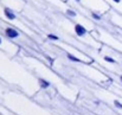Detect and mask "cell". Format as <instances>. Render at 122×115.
Segmentation results:
<instances>
[{
    "mask_svg": "<svg viewBox=\"0 0 122 115\" xmlns=\"http://www.w3.org/2000/svg\"><path fill=\"white\" fill-rule=\"evenodd\" d=\"M5 35L11 39L19 38V36H20L19 32H18L15 29H13V27H6V29H5Z\"/></svg>",
    "mask_w": 122,
    "mask_h": 115,
    "instance_id": "cell-1",
    "label": "cell"
},
{
    "mask_svg": "<svg viewBox=\"0 0 122 115\" xmlns=\"http://www.w3.org/2000/svg\"><path fill=\"white\" fill-rule=\"evenodd\" d=\"M4 16H5L8 20H15V19H17L15 13H14L10 7H5V8H4Z\"/></svg>",
    "mask_w": 122,
    "mask_h": 115,
    "instance_id": "cell-2",
    "label": "cell"
},
{
    "mask_svg": "<svg viewBox=\"0 0 122 115\" xmlns=\"http://www.w3.org/2000/svg\"><path fill=\"white\" fill-rule=\"evenodd\" d=\"M75 33L78 36V37H83V36H85V33H86V29L81 25V24H76L75 25Z\"/></svg>",
    "mask_w": 122,
    "mask_h": 115,
    "instance_id": "cell-3",
    "label": "cell"
},
{
    "mask_svg": "<svg viewBox=\"0 0 122 115\" xmlns=\"http://www.w3.org/2000/svg\"><path fill=\"white\" fill-rule=\"evenodd\" d=\"M38 84H39V87H41V89H47L50 85H51V83L47 81V79H45V78H38Z\"/></svg>",
    "mask_w": 122,
    "mask_h": 115,
    "instance_id": "cell-4",
    "label": "cell"
},
{
    "mask_svg": "<svg viewBox=\"0 0 122 115\" xmlns=\"http://www.w3.org/2000/svg\"><path fill=\"white\" fill-rule=\"evenodd\" d=\"M66 58H68L69 61L74 62V63H81V62H82L78 57H76L75 55H72V53H69V52H66Z\"/></svg>",
    "mask_w": 122,
    "mask_h": 115,
    "instance_id": "cell-5",
    "label": "cell"
},
{
    "mask_svg": "<svg viewBox=\"0 0 122 115\" xmlns=\"http://www.w3.org/2000/svg\"><path fill=\"white\" fill-rule=\"evenodd\" d=\"M103 59H104L107 63H110V64H116V63H117V62L115 61V58H113V57H110V56H104Z\"/></svg>",
    "mask_w": 122,
    "mask_h": 115,
    "instance_id": "cell-6",
    "label": "cell"
},
{
    "mask_svg": "<svg viewBox=\"0 0 122 115\" xmlns=\"http://www.w3.org/2000/svg\"><path fill=\"white\" fill-rule=\"evenodd\" d=\"M65 13H66V16H69V17H71V18L77 17V13H76L74 10H71V8H68V10L65 11Z\"/></svg>",
    "mask_w": 122,
    "mask_h": 115,
    "instance_id": "cell-7",
    "label": "cell"
},
{
    "mask_svg": "<svg viewBox=\"0 0 122 115\" xmlns=\"http://www.w3.org/2000/svg\"><path fill=\"white\" fill-rule=\"evenodd\" d=\"M114 106H115V108H117V109H120L122 110V102L121 101H119V100H114Z\"/></svg>",
    "mask_w": 122,
    "mask_h": 115,
    "instance_id": "cell-8",
    "label": "cell"
},
{
    "mask_svg": "<svg viewBox=\"0 0 122 115\" xmlns=\"http://www.w3.org/2000/svg\"><path fill=\"white\" fill-rule=\"evenodd\" d=\"M47 38L50 39V40H59V37L56 36V35H53V33H49L47 35Z\"/></svg>",
    "mask_w": 122,
    "mask_h": 115,
    "instance_id": "cell-9",
    "label": "cell"
},
{
    "mask_svg": "<svg viewBox=\"0 0 122 115\" xmlns=\"http://www.w3.org/2000/svg\"><path fill=\"white\" fill-rule=\"evenodd\" d=\"M91 17H92L95 20H101V19H102V17H101L98 13H96V12H91Z\"/></svg>",
    "mask_w": 122,
    "mask_h": 115,
    "instance_id": "cell-10",
    "label": "cell"
},
{
    "mask_svg": "<svg viewBox=\"0 0 122 115\" xmlns=\"http://www.w3.org/2000/svg\"><path fill=\"white\" fill-rule=\"evenodd\" d=\"M113 1H114L115 4H121V1H122V0H113Z\"/></svg>",
    "mask_w": 122,
    "mask_h": 115,
    "instance_id": "cell-11",
    "label": "cell"
},
{
    "mask_svg": "<svg viewBox=\"0 0 122 115\" xmlns=\"http://www.w3.org/2000/svg\"><path fill=\"white\" fill-rule=\"evenodd\" d=\"M1 43H2V39H1V37H0V45H1Z\"/></svg>",
    "mask_w": 122,
    "mask_h": 115,
    "instance_id": "cell-12",
    "label": "cell"
},
{
    "mask_svg": "<svg viewBox=\"0 0 122 115\" xmlns=\"http://www.w3.org/2000/svg\"><path fill=\"white\" fill-rule=\"evenodd\" d=\"M120 81H121V83H122V75L120 76Z\"/></svg>",
    "mask_w": 122,
    "mask_h": 115,
    "instance_id": "cell-13",
    "label": "cell"
},
{
    "mask_svg": "<svg viewBox=\"0 0 122 115\" xmlns=\"http://www.w3.org/2000/svg\"><path fill=\"white\" fill-rule=\"evenodd\" d=\"M75 1H76V2H81V0H75Z\"/></svg>",
    "mask_w": 122,
    "mask_h": 115,
    "instance_id": "cell-14",
    "label": "cell"
}]
</instances>
